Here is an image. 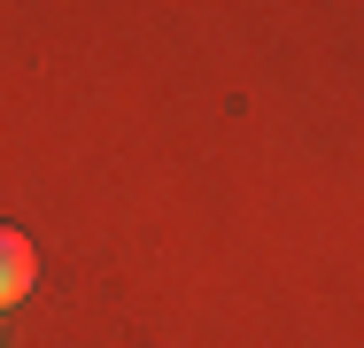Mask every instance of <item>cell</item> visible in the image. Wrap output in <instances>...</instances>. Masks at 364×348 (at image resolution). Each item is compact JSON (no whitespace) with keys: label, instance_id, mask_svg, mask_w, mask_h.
I'll list each match as a JSON object with an SVG mask.
<instances>
[{"label":"cell","instance_id":"6da1fadb","mask_svg":"<svg viewBox=\"0 0 364 348\" xmlns=\"http://www.w3.org/2000/svg\"><path fill=\"white\" fill-rule=\"evenodd\" d=\"M31 278H39V263H31V240H23L16 224H0V310H16V302L31 294Z\"/></svg>","mask_w":364,"mask_h":348}]
</instances>
